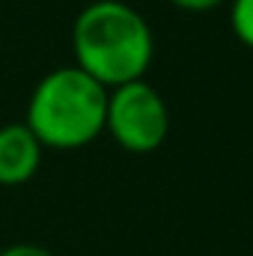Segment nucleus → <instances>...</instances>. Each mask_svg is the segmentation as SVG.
Returning <instances> with one entry per match:
<instances>
[{"label": "nucleus", "mask_w": 253, "mask_h": 256, "mask_svg": "<svg viewBox=\"0 0 253 256\" xmlns=\"http://www.w3.org/2000/svg\"><path fill=\"white\" fill-rule=\"evenodd\" d=\"M74 66L114 90L140 80L155 57V36L146 18L122 0H92L72 24Z\"/></svg>", "instance_id": "obj_1"}, {"label": "nucleus", "mask_w": 253, "mask_h": 256, "mask_svg": "<svg viewBox=\"0 0 253 256\" xmlns=\"http://www.w3.org/2000/svg\"><path fill=\"white\" fill-rule=\"evenodd\" d=\"M108 86L78 66L51 68L30 92L24 126L45 149H84L104 134Z\"/></svg>", "instance_id": "obj_2"}, {"label": "nucleus", "mask_w": 253, "mask_h": 256, "mask_svg": "<svg viewBox=\"0 0 253 256\" xmlns=\"http://www.w3.org/2000/svg\"><path fill=\"white\" fill-rule=\"evenodd\" d=\"M176 9H185V12H208V9H218L224 6L226 0H170Z\"/></svg>", "instance_id": "obj_6"}, {"label": "nucleus", "mask_w": 253, "mask_h": 256, "mask_svg": "<svg viewBox=\"0 0 253 256\" xmlns=\"http://www.w3.org/2000/svg\"><path fill=\"white\" fill-rule=\"evenodd\" d=\"M104 131L134 155L155 152L170 134V108L146 78L108 90Z\"/></svg>", "instance_id": "obj_3"}, {"label": "nucleus", "mask_w": 253, "mask_h": 256, "mask_svg": "<svg viewBox=\"0 0 253 256\" xmlns=\"http://www.w3.org/2000/svg\"><path fill=\"white\" fill-rule=\"evenodd\" d=\"M0 256H54V254L39 248V244H12V248L0 250Z\"/></svg>", "instance_id": "obj_7"}, {"label": "nucleus", "mask_w": 253, "mask_h": 256, "mask_svg": "<svg viewBox=\"0 0 253 256\" xmlns=\"http://www.w3.org/2000/svg\"><path fill=\"white\" fill-rule=\"evenodd\" d=\"M42 143L24 122L0 126V188L30 182L42 164Z\"/></svg>", "instance_id": "obj_4"}, {"label": "nucleus", "mask_w": 253, "mask_h": 256, "mask_svg": "<svg viewBox=\"0 0 253 256\" xmlns=\"http://www.w3.org/2000/svg\"><path fill=\"white\" fill-rule=\"evenodd\" d=\"M230 27L238 42L253 51V0H230Z\"/></svg>", "instance_id": "obj_5"}]
</instances>
